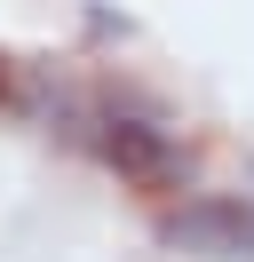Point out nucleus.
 <instances>
[{
    "label": "nucleus",
    "instance_id": "f257e3e1",
    "mask_svg": "<svg viewBox=\"0 0 254 262\" xmlns=\"http://www.w3.org/2000/svg\"><path fill=\"white\" fill-rule=\"evenodd\" d=\"M103 159H119L127 175H143V183H159V175H167V143H159V127H143V119H111Z\"/></svg>",
    "mask_w": 254,
    "mask_h": 262
},
{
    "label": "nucleus",
    "instance_id": "f03ea898",
    "mask_svg": "<svg viewBox=\"0 0 254 262\" xmlns=\"http://www.w3.org/2000/svg\"><path fill=\"white\" fill-rule=\"evenodd\" d=\"M0 88H8V72H0Z\"/></svg>",
    "mask_w": 254,
    "mask_h": 262
}]
</instances>
